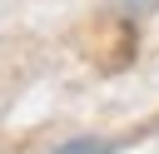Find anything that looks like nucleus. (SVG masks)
<instances>
[{
	"label": "nucleus",
	"instance_id": "obj_1",
	"mask_svg": "<svg viewBox=\"0 0 159 154\" xmlns=\"http://www.w3.org/2000/svg\"><path fill=\"white\" fill-rule=\"evenodd\" d=\"M114 149H119L114 139H94V134H80V139L55 144V154H114Z\"/></svg>",
	"mask_w": 159,
	"mask_h": 154
},
{
	"label": "nucleus",
	"instance_id": "obj_2",
	"mask_svg": "<svg viewBox=\"0 0 159 154\" xmlns=\"http://www.w3.org/2000/svg\"><path fill=\"white\" fill-rule=\"evenodd\" d=\"M109 5H114L119 15H149V10L159 5V0H109Z\"/></svg>",
	"mask_w": 159,
	"mask_h": 154
}]
</instances>
